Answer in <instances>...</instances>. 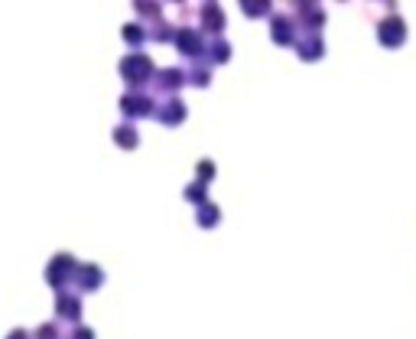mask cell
<instances>
[{
	"mask_svg": "<svg viewBox=\"0 0 416 339\" xmlns=\"http://www.w3.org/2000/svg\"><path fill=\"white\" fill-rule=\"evenodd\" d=\"M380 39H384V46H400V43L406 39L404 20H397V17L384 20V23H380Z\"/></svg>",
	"mask_w": 416,
	"mask_h": 339,
	"instance_id": "obj_1",
	"label": "cell"
}]
</instances>
